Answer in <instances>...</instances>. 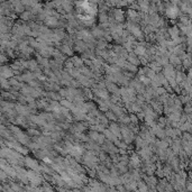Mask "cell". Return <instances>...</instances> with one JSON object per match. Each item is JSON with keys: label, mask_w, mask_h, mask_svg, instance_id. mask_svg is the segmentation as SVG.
I'll list each match as a JSON object with an SVG mask.
<instances>
[{"label": "cell", "mask_w": 192, "mask_h": 192, "mask_svg": "<svg viewBox=\"0 0 192 192\" xmlns=\"http://www.w3.org/2000/svg\"><path fill=\"white\" fill-rule=\"evenodd\" d=\"M177 12H179V10H177V8H175V7H171V8H168L166 10V15L170 18H174V17L177 16Z\"/></svg>", "instance_id": "6da1fadb"}]
</instances>
